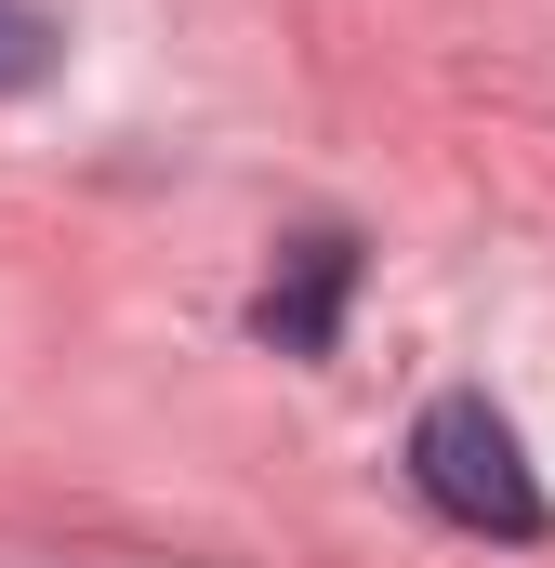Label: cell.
Masks as SVG:
<instances>
[{
	"label": "cell",
	"instance_id": "cell-2",
	"mask_svg": "<svg viewBox=\"0 0 555 568\" xmlns=\"http://www.w3.org/2000/svg\"><path fill=\"white\" fill-rule=\"evenodd\" d=\"M344 291H357V239H291L278 252V278L252 291V331H265L278 357H331V331H344Z\"/></svg>",
	"mask_w": 555,
	"mask_h": 568
},
{
	"label": "cell",
	"instance_id": "cell-1",
	"mask_svg": "<svg viewBox=\"0 0 555 568\" xmlns=\"http://www.w3.org/2000/svg\"><path fill=\"white\" fill-rule=\"evenodd\" d=\"M411 489L450 516V529H476V542H543L555 529V503H543V476H529V449H516V424H503L476 384H450V397L411 424Z\"/></svg>",
	"mask_w": 555,
	"mask_h": 568
},
{
	"label": "cell",
	"instance_id": "cell-3",
	"mask_svg": "<svg viewBox=\"0 0 555 568\" xmlns=\"http://www.w3.org/2000/svg\"><path fill=\"white\" fill-rule=\"evenodd\" d=\"M53 53H67V27H53L40 0H0V93H40Z\"/></svg>",
	"mask_w": 555,
	"mask_h": 568
}]
</instances>
